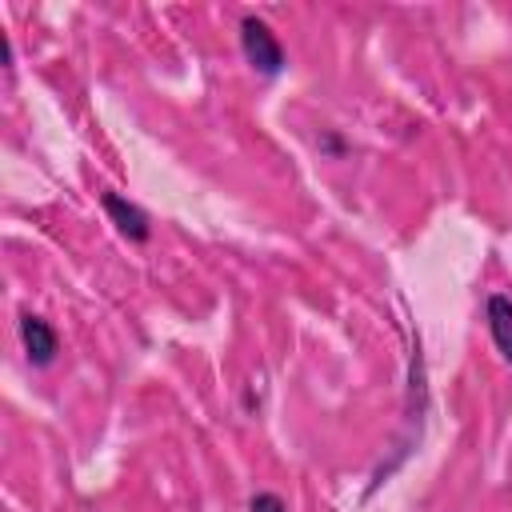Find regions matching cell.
<instances>
[{
	"mask_svg": "<svg viewBox=\"0 0 512 512\" xmlns=\"http://www.w3.org/2000/svg\"><path fill=\"white\" fill-rule=\"evenodd\" d=\"M100 204H104V212L112 216V224L128 236V240H136V244H144L148 236H152V224H148V212L140 208V204H132L128 196H120V192H104L100 196Z\"/></svg>",
	"mask_w": 512,
	"mask_h": 512,
	"instance_id": "3",
	"label": "cell"
},
{
	"mask_svg": "<svg viewBox=\"0 0 512 512\" xmlns=\"http://www.w3.org/2000/svg\"><path fill=\"white\" fill-rule=\"evenodd\" d=\"M240 48H244V60L256 68V72H264V76H276L280 68H284V44H280V36L260 20V16H244L240 20Z\"/></svg>",
	"mask_w": 512,
	"mask_h": 512,
	"instance_id": "1",
	"label": "cell"
},
{
	"mask_svg": "<svg viewBox=\"0 0 512 512\" xmlns=\"http://www.w3.org/2000/svg\"><path fill=\"white\" fill-rule=\"evenodd\" d=\"M248 512H288V504L276 496V492H256L248 500Z\"/></svg>",
	"mask_w": 512,
	"mask_h": 512,
	"instance_id": "5",
	"label": "cell"
},
{
	"mask_svg": "<svg viewBox=\"0 0 512 512\" xmlns=\"http://www.w3.org/2000/svg\"><path fill=\"white\" fill-rule=\"evenodd\" d=\"M20 348H24V356H28L36 368H48V364L56 360L60 336H56V328H52L44 316L24 312V316H20Z\"/></svg>",
	"mask_w": 512,
	"mask_h": 512,
	"instance_id": "2",
	"label": "cell"
},
{
	"mask_svg": "<svg viewBox=\"0 0 512 512\" xmlns=\"http://www.w3.org/2000/svg\"><path fill=\"white\" fill-rule=\"evenodd\" d=\"M484 316H488V332H492L496 352L512 364V296L492 292L488 304H484Z\"/></svg>",
	"mask_w": 512,
	"mask_h": 512,
	"instance_id": "4",
	"label": "cell"
}]
</instances>
